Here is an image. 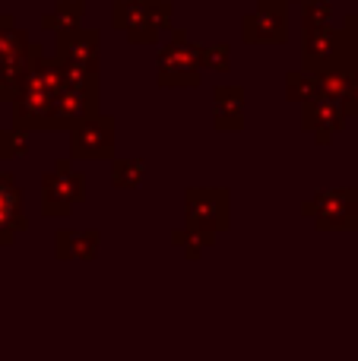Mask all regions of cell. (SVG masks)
<instances>
[{
	"label": "cell",
	"mask_w": 358,
	"mask_h": 361,
	"mask_svg": "<svg viewBox=\"0 0 358 361\" xmlns=\"http://www.w3.org/2000/svg\"><path fill=\"white\" fill-rule=\"evenodd\" d=\"M16 206H19L16 187L6 178H0V231H10L13 219H16Z\"/></svg>",
	"instance_id": "6da1fadb"
}]
</instances>
